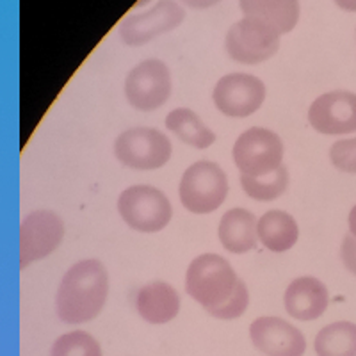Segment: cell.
I'll return each instance as SVG.
<instances>
[{"label": "cell", "instance_id": "obj_3", "mask_svg": "<svg viewBox=\"0 0 356 356\" xmlns=\"http://www.w3.org/2000/svg\"><path fill=\"white\" fill-rule=\"evenodd\" d=\"M180 202L193 214H211L225 203L228 195L227 175L211 161L195 162L180 180Z\"/></svg>", "mask_w": 356, "mask_h": 356}, {"label": "cell", "instance_id": "obj_2", "mask_svg": "<svg viewBox=\"0 0 356 356\" xmlns=\"http://www.w3.org/2000/svg\"><path fill=\"white\" fill-rule=\"evenodd\" d=\"M109 294V275L97 259L81 260L66 271L56 298L57 316L66 324L93 321Z\"/></svg>", "mask_w": 356, "mask_h": 356}, {"label": "cell", "instance_id": "obj_25", "mask_svg": "<svg viewBox=\"0 0 356 356\" xmlns=\"http://www.w3.org/2000/svg\"><path fill=\"white\" fill-rule=\"evenodd\" d=\"M182 4H186L187 8H193V9H207V8H212V6L219 4L221 0H180Z\"/></svg>", "mask_w": 356, "mask_h": 356}, {"label": "cell", "instance_id": "obj_7", "mask_svg": "<svg viewBox=\"0 0 356 356\" xmlns=\"http://www.w3.org/2000/svg\"><path fill=\"white\" fill-rule=\"evenodd\" d=\"M232 155L241 175L260 177L284 166V143L278 134L253 127L237 138Z\"/></svg>", "mask_w": 356, "mask_h": 356}, {"label": "cell", "instance_id": "obj_23", "mask_svg": "<svg viewBox=\"0 0 356 356\" xmlns=\"http://www.w3.org/2000/svg\"><path fill=\"white\" fill-rule=\"evenodd\" d=\"M330 159L337 170L356 175V138L337 141L330 150Z\"/></svg>", "mask_w": 356, "mask_h": 356}, {"label": "cell", "instance_id": "obj_26", "mask_svg": "<svg viewBox=\"0 0 356 356\" xmlns=\"http://www.w3.org/2000/svg\"><path fill=\"white\" fill-rule=\"evenodd\" d=\"M340 9L349 13H356V0H333Z\"/></svg>", "mask_w": 356, "mask_h": 356}, {"label": "cell", "instance_id": "obj_4", "mask_svg": "<svg viewBox=\"0 0 356 356\" xmlns=\"http://www.w3.org/2000/svg\"><path fill=\"white\" fill-rule=\"evenodd\" d=\"M118 211L132 230L155 234L168 227L173 209L168 196L152 186H132L118 200Z\"/></svg>", "mask_w": 356, "mask_h": 356}, {"label": "cell", "instance_id": "obj_16", "mask_svg": "<svg viewBox=\"0 0 356 356\" xmlns=\"http://www.w3.org/2000/svg\"><path fill=\"white\" fill-rule=\"evenodd\" d=\"M259 222L255 216L244 209H232L219 222V241L230 253L241 255L257 246Z\"/></svg>", "mask_w": 356, "mask_h": 356}, {"label": "cell", "instance_id": "obj_5", "mask_svg": "<svg viewBox=\"0 0 356 356\" xmlns=\"http://www.w3.org/2000/svg\"><path fill=\"white\" fill-rule=\"evenodd\" d=\"M280 38L282 34L267 22L244 17L228 29L225 49L235 63L260 65L278 52Z\"/></svg>", "mask_w": 356, "mask_h": 356}, {"label": "cell", "instance_id": "obj_1", "mask_svg": "<svg viewBox=\"0 0 356 356\" xmlns=\"http://www.w3.org/2000/svg\"><path fill=\"white\" fill-rule=\"evenodd\" d=\"M186 291L212 317L237 319L246 312L250 294L227 259L214 253L196 257L186 275Z\"/></svg>", "mask_w": 356, "mask_h": 356}, {"label": "cell", "instance_id": "obj_10", "mask_svg": "<svg viewBox=\"0 0 356 356\" xmlns=\"http://www.w3.org/2000/svg\"><path fill=\"white\" fill-rule=\"evenodd\" d=\"M186 18V11L175 0H159L148 11L130 15L120 24V38L129 47H141L162 34L171 33Z\"/></svg>", "mask_w": 356, "mask_h": 356}, {"label": "cell", "instance_id": "obj_24", "mask_svg": "<svg viewBox=\"0 0 356 356\" xmlns=\"http://www.w3.org/2000/svg\"><path fill=\"white\" fill-rule=\"evenodd\" d=\"M340 255H342V262H344L346 269L356 275V239L351 234L344 237V243L340 248Z\"/></svg>", "mask_w": 356, "mask_h": 356}, {"label": "cell", "instance_id": "obj_20", "mask_svg": "<svg viewBox=\"0 0 356 356\" xmlns=\"http://www.w3.org/2000/svg\"><path fill=\"white\" fill-rule=\"evenodd\" d=\"M314 346L317 356H356V324L340 321L324 326Z\"/></svg>", "mask_w": 356, "mask_h": 356}, {"label": "cell", "instance_id": "obj_8", "mask_svg": "<svg viewBox=\"0 0 356 356\" xmlns=\"http://www.w3.org/2000/svg\"><path fill=\"white\" fill-rule=\"evenodd\" d=\"M170 68L159 59H146L130 70L125 79V97L134 109L150 113L171 97Z\"/></svg>", "mask_w": 356, "mask_h": 356}, {"label": "cell", "instance_id": "obj_14", "mask_svg": "<svg viewBox=\"0 0 356 356\" xmlns=\"http://www.w3.org/2000/svg\"><path fill=\"white\" fill-rule=\"evenodd\" d=\"M285 310L298 321H314L323 316L330 303L326 285L312 276L296 278L284 296Z\"/></svg>", "mask_w": 356, "mask_h": 356}, {"label": "cell", "instance_id": "obj_17", "mask_svg": "<svg viewBox=\"0 0 356 356\" xmlns=\"http://www.w3.org/2000/svg\"><path fill=\"white\" fill-rule=\"evenodd\" d=\"M246 17L267 22L280 34L291 33L300 20V0H239Z\"/></svg>", "mask_w": 356, "mask_h": 356}, {"label": "cell", "instance_id": "obj_19", "mask_svg": "<svg viewBox=\"0 0 356 356\" xmlns=\"http://www.w3.org/2000/svg\"><path fill=\"white\" fill-rule=\"evenodd\" d=\"M166 127L168 130L177 134L184 143L198 150H205L216 141V134L211 129H207L198 114L191 109L171 111L166 118Z\"/></svg>", "mask_w": 356, "mask_h": 356}, {"label": "cell", "instance_id": "obj_12", "mask_svg": "<svg viewBox=\"0 0 356 356\" xmlns=\"http://www.w3.org/2000/svg\"><path fill=\"white\" fill-rule=\"evenodd\" d=\"M308 122L326 136L356 132V95L351 91H330L314 100Z\"/></svg>", "mask_w": 356, "mask_h": 356}, {"label": "cell", "instance_id": "obj_6", "mask_svg": "<svg viewBox=\"0 0 356 356\" xmlns=\"http://www.w3.org/2000/svg\"><path fill=\"white\" fill-rule=\"evenodd\" d=\"M171 146L166 134L148 127H136L120 134L114 143V155L123 166L132 170H159L171 159Z\"/></svg>", "mask_w": 356, "mask_h": 356}, {"label": "cell", "instance_id": "obj_15", "mask_svg": "<svg viewBox=\"0 0 356 356\" xmlns=\"http://www.w3.org/2000/svg\"><path fill=\"white\" fill-rule=\"evenodd\" d=\"M139 316L150 324H166L178 316L180 296L166 282H152L136 296Z\"/></svg>", "mask_w": 356, "mask_h": 356}, {"label": "cell", "instance_id": "obj_27", "mask_svg": "<svg viewBox=\"0 0 356 356\" xmlns=\"http://www.w3.org/2000/svg\"><path fill=\"white\" fill-rule=\"evenodd\" d=\"M349 234L356 239V205L349 212Z\"/></svg>", "mask_w": 356, "mask_h": 356}, {"label": "cell", "instance_id": "obj_22", "mask_svg": "<svg viewBox=\"0 0 356 356\" xmlns=\"http://www.w3.org/2000/svg\"><path fill=\"white\" fill-rule=\"evenodd\" d=\"M52 356H104L98 340L86 332H72L59 337L52 346Z\"/></svg>", "mask_w": 356, "mask_h": 356}, {"label": "cell", "instance_id": "obj_11", "mask_svg": "<svg viewBox=\"0 0 356 356\" xmlns=\"http://www.w3.org/2000/svg\"><path fill=\"white\" fill-rule=\"evenodd\" d=\"M212 98L225 116L248 118L262 107L266 86L250 73H230L219 79Z\"/></svg>", "mask_w": 356, "mask_h": 356}, {"label": "cell", "instance_id": "obj_9", "mask_svg": "<svg viewBox=\"0 0 356 356\" xmlns=\"http://www.w3.org/2000/svg\"><path fill=\"white\" fill-rule=\"evenodd\" d=\"M65 237V222L56 212L36 211L25 216L20 225V267L49 257Z\"/></svg>", "mask_w": 356, "mask_h": 356}, {"label": "cell", "instance_id": "obj_13", "mask_svg": "<svg viewBox=\"0 0 356 356\" xmlns=\"http://www.w3.org/2000/svg\"><path fill=\"white\" fill-rule=\"evenodd\" d=\"M251 342L266 356H303L307 340L300 330L280 317H259L250 326Z\"/></svg>", "mask_w": 356, "mask_h": 356}, {"label": "cell", "instance_id": "obj_21", "mask_svg": "<svg viewBox=\"0 0 356 356\" xmlns=\"http://www.w3.org/2000/svg\"><path fill=\"white\" fill-rule=\"evenodd\" d=\"M241 186L250 198L259 202H271L280 198L289 187V171L282 166L273 173L260 175V177H250L241 175Z\"/></svg>", "mask_w": 356, "mask_h": 356}, {"label": "cell", "instance_id": "obj_18", "mask_svg": "<svg viewBox=\"0 0 356 356\" xmlns=\"http://www.w3.org/2000/svg\"><path fill=\"white\" fill-rule=\"evenodd\" d=\"M300 237L298 222L284 211H269L259 219V239L269 251H289Z\"/></svg>", "mask_w": 356, "mask_h": 356}]
</instances>
